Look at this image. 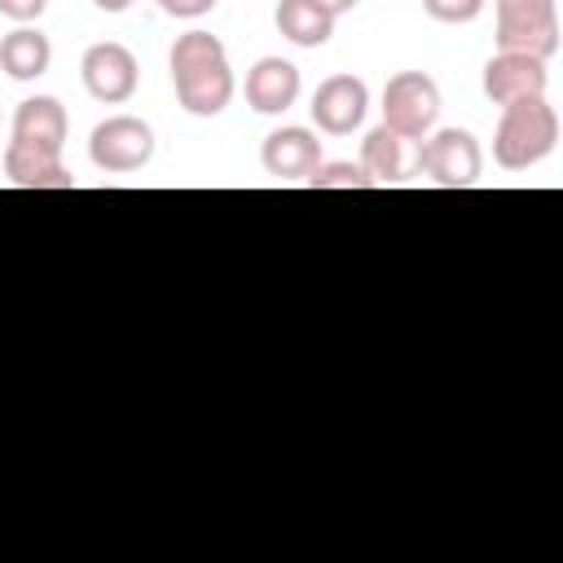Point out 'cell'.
<instances>
[{
    "instance_id": "e0dca14e",
    "label": "cell",
    "mask_w": 563,
    "mask_h": 563,
    "mask_svg": "<svg viewBox=\"0 0 563 563\" xmlns=\"http://www.w3.org/2000/svg\"><path fill=\"white\" fill-rule=\"evenodd\" d=\"M312 189H374V180L365 176L361 163H321L312 176H308Z\"/></svg>"
},
{
    "instance_id": "277c9868",
    "label": "cell",
    "mask_w": 563,
    "mask_h": 563,
    "mask_svg": "<svg viewBox=\"0 0 563 563\" xmlns=\"http://www.w3.org/2000/svg\"><path fill=\"white\" fill-rule=\"evenodd\" d=\"M418 172L440 189H471L484 172V150L466 128H440L418 141Z\"/></svg>"
},
{
    "instance_id": "2e32d148",
    "label": "cell",
    "mask_w": 563,
    "mask_h": 563,
    "mask_svg": "<svg viewBox=\"0 0 563 563\" xmlns=\"http://www.w3.org/2000/svg\"><path fill=\"white\" fill-rule=\"evenodd\" d=\"M277 31L299 44V48H321L330 35H334V13L321 9L317 0H277V13H273Z\"/></svg>"
},
{
    "instance_id": "30bf717a",
    "label": "cell",
    "mask_w": 563,
    "mask_h": 563,
    "mask_svg": "<svg viewBox=\"0 0 563 563\" xmlns=\"http://www.w3.org/2000/svg\"><path fill=\"white\" fill-rule=\"evenodd\" d=\"M260 163L268 176L277 180H308L325 158H321V141L312 128H273L264 136V150H260Z\"/></svg>"
},
{
    "instance_id": "ba28073f",
    "label": "cell",
    "mask_w": 563,
    "mask_h": 563,
    "mask_svg": "<svg viewBox=\"0 0 563 563\" xmlns=\"http://www.w3.org/2000/svg\"><path fill=\"white\" fill-rule=\"evenodd\" d=\"M312 123L325 132V136H347L365 123V110H369V88L361 75H330L317 84L312 92Z\"/></svg>"
},
{
    "instance_id": "4fadbf2b",
    "label": "cell",
    "mask_w": 563,
    "mask_h": 563,
    "mask_svg": "<svg viewBox=\"0 0 563 563\" xmlns=\"http://www.w3.org/2000/svg\"><path fill=\"white\" fill-rule=\"evenodd\" d=\"M4 176L18 189H75V176L66 172L57 150L18 145V141H9V150H4Z\"/></svg>"
},
{
    "instance_id": "44dd1931",
    "label": "cell",
    "mask_w": 563,
    "mask_h": 563,
    "mask_svg": "<svg viewBox=\"0 0 563 563\" xmlns=\"http://www.w3.org/2000/svg\"><path fill=\"white\" fill-rule=\"evenodd\" d=\"M101 13H123V9H132V0H92Z\"/></svg>"
},
{
    "instance_id": "52a82bcc",
    "label": "cell",
    "mask_w": 563,
    "mask_h": 563,
    "mask_svg": "<svg viewBox=\"0 0 563 563\" xmlns=\"http://www.w3.org/2000/svg\"><path fill=\"white\" fill-rule=\"evenodd\" d=\"M79 75H84L88 97H97V101H106V106H123V101L136 92V84H141V66H136L132 48L119 44V40L92 44V48L84 53V62H79Z\"/></svg>"
},
{
    "instance_id": "ac0fdd59",
    "label": "cell",
    "mask_w": 563,
    "mask_h": 563,
    "mask_svg": "<svg viewBox=\"0 0 563 563\" xmlns=\"http://www.w3.org/2000/svg\"><path fill=\"white\" fill-rule=\"evenodd\" d=\"M422 9H427L435 22L462 26V22H475V18L484 13V0H422Z\"/></svg>"
},
{
    "instance_id": "6da1fadb",
    "label": "cell",
    "mask_w": 563,
    "mask_h": 563,
    "mask_svg": "<svg viewBox=\"0 0 563 563\" xmlns=\"http://www.w3.org/2000/svg\"><path fill=\"white\" fill-rule=\"evenodd\" d=\"M167 66H172L176 101L194 119H216L233 101V66H229L224 44L211 31L176 35V44L167 53Z\"/></svg>"
},
{
    "instance_id": "7a4b0ae2",
    "label": "cell",
    "mask_w": 563,
    "mask_h": 563,
    "mask_svg": "<svg viewBox=\"0 0 563 563\" xmlns=\"http://www.w3.org/2000/svg\"><path fill=\"white\" fill-rule=\"evenodd\" d=\"M559 145V110L550 97H523L501 106L497 132H493V158L506 172H528L541 158H550Z\"/></svg>"
},
{
    "instance_id": "d6986e66",
    "label": "cell",
    "mask_w": 563,
    "mask_h": 563,
    "mask_svg": "<svg viewBox=\"0 0 563 563\" xmlns=\"http://www.w3.org/2000/svg\"><path fill=\"white\" fill-rule=\"evenodd\" d=\"M44 9H48V0H0V13L9 22H18V26H31Z\"/></svg>"
},
{
    "instance_id": "8fae6325",
    "label": "cell",
    "mask_w": 563,
    "mask_h": 563,
    "mask_svg": "<svg viewBox=\"0 0 563 563\" xmlns=\"http://www.w3.org/2000/svg\"><path fill=\"white\" fill-rule=\"evenodd\" d=\"M361 167L374 185H400L418 172V141L391 132L387 123H378L365 141H361Z\"/></svg>"
},
{
    "instance_id": "5bb4252c",
    "label": "cell",
    "mask_w": 563,
    "mask_h": 563,
    "mask_svg": "<svg viewBox=\"0 0 563 563\" xmlns=\"http://www.w3.org/2000/svg\"><path fill=\"white\" fill-rule=\"evenodd\" d=\"M66 132H70V119H66V106L57 97H26L13 110V141L18 145H40V150L62 154Z\"/></svg>"
},
{
    "instance_id": "8992f818",
    "label": "cell",
    "mask_w": 563,
    "mask_h": 563,
    "mask_svg": "<svg viewBox=\"0 0 563 563\" xmlns=\"http://www.w3.org/2000/svg\"><path fill=\"white\" fill-rule=\"evenodd\" d=\"M88 158L92 167L110 172V176H128L141 172L154 158V128L136 114H110L92 128L88 136Z\"/></svg>"
},
{
    "instance_id": "7402d4cb",
    "label": "cell",
    "mask_w": 563,
    "mask_h": 563,
    "mask_svg": "<svg viewBox=\"0 0 563 563\" xmlns=\"http://www.w3.org/2000/svg\"><path fill=\"white\" fill-rule=\"evenodd\" d=\"M317 4H321V9H330L334 18H339V13H347V9H356V0H317Z\"/></svg>"
},
{
    "instance_id": "ffe728a7",
    "label": "cell",
    "mask_w": 563,
    "mask_h": 563,
    "mask_svg": "<svg viewBox=\"0 0 563 563\" xmlns=\"http://www.w3.org/2000/svg\"><path fill=\"white\" fill-rule=\"evenodd\" d=\"M158 9L167 18H202V13L216 9V0H158Z\"/></svg>"
},
{
    "instance_id": "9c48e42d",
    "label": "cell",
    "mask_w": 563,
    "mask_h": 563,
    "mask_svg": "<svg viewBox=\"0 0 563 563\" xmlns=\"http://www.w3.org/2000/svg\"><path fill=\"white\" fill-rule=\"evenodd\" d=\"M550 88V70L541 57H528V53H501L488 57L484 66V97L493 106H510V101H523V97H545Z\"/></svg>"
},
{
    "instance_id": "9a60e30c",
    "label": "cell",
    "mask_w": 563,
    "mask_h": 563,
    "mask_svg": "<svg viewBox=\"0 0 563 563\" xmlns=\"http://www.w3.org/2000/svg\"><path fill=\"white\" fill-rule=\"evenodd\" d=\"M48 62H53V44H48V35L40 26H18V31H9L0 40V70L9 79H18V84L40 79L48 70Z\"/></svg>"
},
{
    "instance_id": "7c38bea8",
    "label": "cell",
    "mask_w": 563,
    "mask_h": 563,
    "mask_svg": "<svg viewBox=\"0 0 563 563\" xmlns=\"http://www.w3.org/2000/svg\"><path fill=\"white\" fill-rule=\"evenodd\" d=\"M299 101V66L286 57H260L246 70V106L255 114H286Z\"/></svg>"
},
{
    "instance_id": "5b68a950",
    "label": "cell",
    "mask_w": 563,
    "mask_h": 563,
    "mask_svg": "<svg viewBox=\"0 0 563 563\" xmlns=\"http://www.w3.org/2000/svg\"><path fill=\"white\" fill-rule=\"evenodd\" d=\"M440 84L422 70H400L387 79L383 88V123L409 141H422L427 132H435L440 119Z\"/></svg>"
},
{
    "instance_id": "3957f363",
    "label": "cell",
    "mask_w": 563,
    "mask_h": 563,
    "mask_svg": "<svg viewBox=\"0 0 563 563\" xmlns=\"http://www.w3.org/2000/svg\"><path fill=\"white\" fill-rule=\"evenodd\" d=\"M497 48L550 62L559 53V4L554 0H497Z\"/></svg>"
}]
</instances>
